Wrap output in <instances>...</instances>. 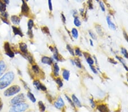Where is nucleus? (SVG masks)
<instances>
[{
	"label": "nucleus",
	"mask_w": 128,
	"mask_h": 112,
	"mask_svg": "<svg viewBox=\"0 0 128 112\" xmlns=\"http://www.w3.org/2000/svg\"><path fill=\"white\" fill-rule=\"evenodd\" d=\"M14 74L12 71H8L0 78V89H4L12 84L14 79Z\"/></svg>",
	"instance_id": "obj_1"
},
{
	"label": "nucleus",
	"mask_w": 128,
	"mask_h": 112,
	"mask_svg": "<svg viewBox=\"0 0 128 112\" xmlns=\"http://www.w3.org/2000/svg\"><path fill=\"white\" fill-rule=\"evenodd\" d=\"M28 105L25 103H18L13 105L10 108L9 112H24L28 109Z\"/></svg>",
	"instance_id": "obj_2"
},
{
	"label": "nucleus",
	"mask_w": 128,
	"mask_h": 112,
	"mask_svg": "<svg viewBox=\"0 0 128 112\" xmlns=\"http://www.w3.org/2000/svg\"><path fill=\"white\" fill-rule=\"evenodd\" d=\"M20 91V87L18 85H14L6 89L4 95L6 97H10L17 94Z\"/></svg>",
	"instance_id": "obj_3"
},
{
	"label": "nucleus",
	"mask_w": 128,
	"mask_h": 112,
	"mask_svg": "<svg viewBox=\"0 0 128 112\" xmlns=\"http://www.w3.org/2000/svg\"><path fill=\"white\" fill-rule=\"evenodd\" d=\"M26 101V97L24 93H20L16 95V96L14 97L13 99L11 100V104L12 105L16 104L18 103H24Z\"/></svg>",
	"instance_id": "obj_4"
},
{
	"label": "nucleus",
	"mask_w": 128,
	"mask_h": 112,
	"mask_svg": "<svg viewBox=\"0 0 128 112\" xmlns=\"http://www.w3.org/2000/svg\"><path fill=\"white\" fill-rule=\"evenodd\" d=\"M33 85H34L35 88L39 91H42L43 92H46L47 91V87L46 85L43 84L38 79H35L33 81Z\"/></svg>",
	"instance_id": "obj_5"
},
{
	"label": "nucleus",
	"mask_w": 128,
	"mask_h": 112,
	"mask_svg": "<svg viewBox=\"0 0 128 112\" xmlns=\"http://www.w3.org/2000/svg\"><path fill=\"white\" fill-rule=\"evenodd\" d=\"M4 48L5 50V54L7 55L8 57L10 58H13L14 57V53L12 50L11 47H10V44L8 42H5L4 43Z\"/></svg>",
	"instance_id": "obj_6"
},
{
	"label": "nucleus",
	"mask_w": 128,
	"mask_h": 112,
	"mask_svg": "<svg viewBox=\"0 0 128 112\" xmlns=\"http://www.w3.org/2000/svg\"><path fill=\"white\" fill-rule=\"evenodd\" d=\"M54 107L56 108V109L62 110L64 107L65 103L63 99L61 96H58L56 99V100L54 101Z\"/></svg>",
	"instance_id": "obj_7"
},
{
	"label": "nucleus",
	"mask_w": 128,
	"mask_h": 112,
	"mask_svg": "<svg viewBox=\"0 0 128 112\" xmlns=\"http://www.w3.org/2000/svg\"><path fill=\"white\" fill-rule=\"evenodd\" d=\"M41 62L43 64L51 66L54 63V60L53 58L50 57L48 56H43L42 58H41Z\"/></svg>",
	"instance_id": "obj_8"
},
{
	"label": "nucleus",
	"mask_w": 128,
	"mask_h": 112,
	"mask_svg": "<svg viewBox=\"0 0 128 112\" xmlns=\"http://www.w3.org/2000/svg\"><path fill=\"white\" fill-rule=\"evenodd\" d=\"M52 53H53L52 58L54 60L57 61V62H60V61H62L63 60L62 57L60 55L58 49V48L56 47V46H54V51Z\"/></svg>",
	"instance_id": "obj_9"
},
{
	"label": "nucleus",
	"mask_w": 128,
	"mask_h": 112,
	"mask_svg": "<svg viewBox=\"0 0 128 112\" xmlns=\"http://www.w3.org/2000/svg\"><path fill=\"white\" fill-rule=\"evenodd\" d=\"M22 5L21 7L22 13L24 15L28 16L30 12L29 7H28V4H27L26 2L24 1V0H22Z\"/></svg>",
	"instance_id": "obj_10"
},
{
	"label": "nucleus",
	"mask_w": 128,
	"mask_h": 112,
	"mask_svg": "<svg viewBox=\"0 0 128 112\" xmlns=\"http://www.w3.org/2000/svg\"><path fill=\"white\" fill-rule=\"evenodd\" d=\"M60 68L58 63H54L52 65V74L55 77V78L59 77L60 75Z\"/></svg>",
	"instance_id": "obj_11"
},
{
	"label": "nucleus",
	"mask_w": 128,
	"mask_h": 112,
	"mask_svg": "<svg viewBox=\"0 0 128 112\" xmlns=\"http://www.w3.org/2000/svg\"><path fill=\"white\" fill-rule=\"evenodd\" d=\"M83 57H84L86 58V62L89 65H94V58L92 57L90 54H88V53L83 52Z\"/></svg>",
	"instance_id": "obj_12"
},
{
	"label": "nucleus",
	"mask_w": 128,
	"mask_h": 112,
	"mask_svg": "<svg viewBox=\"0 0 128 112\" xmlns=\"http://www.w3.org/2000/svg\"><path fill=\"white\" fill-rule=\"evenodd\" d=\"M106 23H107V24H108V27L110 28V30H113V31L116 30V29H117L116 26V24L112 22V19H111V18L110 16H109V15L107 16L106 18Z\"/></svg>",
	"instance_id": "obj_13"
},
{
	"label": "nucleus",
	"mask_w": 128,
	"mask_h": 112,
	"mask_svg": "<svg viewBox=\"0 0 128 112\" xmlns=\"http://www.w3.org/2000/svg\"><path fill=\"white\" fill-rule=\"evenodd\" d=\"M70 75H71L70 71L67 69H63L62 71V76L64 80L68 81L70 78Z\"/></svg>",
	"instance_id": "obj_14"
},
{
	"label": "nucleus",
	"mask_w": 128,
	"mask_h": 112,
	"mask_svg": "<svg viewBox=\"0 0 128 112\" xmlns=\"http://www.w3.org/2000/svg\"><path fill=\"white\" fill-rule=\"evenodd\" d=\"M71 99L73 103H74L76 107L78 108H81L82 107V104L81 102L79 100V99L78 98V97L76 96L75 95L72 94L71 96Z\"/></svg>",
	"instance_id": "obj_15"
},
{
	"label": "nucleus",
	"mask_w": 128,
	"mask_h": 112,
	"mask_svg": "<svg viewBox=\"0 0 128 112\" xmlns=\"http://www.w3.org/2000/svg\"><path fill=\"white\" fill-rule=\"evenodd\" d=\"M71 35L75 40H78L79 37V32L77 28L73 27L71 30Z\"/></svg>",
	"instance_id": "obj_16"
},
{
	"label": "nucleus",
	"mask_w": 128,
	"mask_h": 112,
	"mask_svg": "<svg viewBox=\"0 0 128 112\" xmlns=\"http://www.w3.org/2000/svg\"><path fill=\"white\" fill-rule=\"evenodd\" d=\"M115 58L120 63V64H121L122 65V66L124 67V68L125 69V70L126 71H128V67L126 65V61H125L124 59L122 57L118 56H116Z\"/></svg>",
	"instance_id": "obj_17"
},
{
	"label": "nucleus",
	"mask_w": 128,
	"mask_h": 112,
	"mask_svg": "<svg viewBox=\"0 0 128 112\" xmlns=\"http://www.w3.org/2000/svg\"><path fill=\"white\" fill-rule=\"evenodd\" d=\"M74 52H75V56L76 57L81 58L83 57V52L79 47L76 46L74 48Z\"/></svg>",
	"instance_id": "obj_18"
},
{
	"label": "nucleus",
	"mask_w": 128,
	"mask_h": 112,
	"mask_svg": "<svg viewBox=\"0 0 128 112\" xmlns=\"http://www.w3.org/2000/svg\"><path fill=\"white\" fill-rule=\"evenodd\" d=\"M32 72L36 75H40V73H42V71H41L40 67H39L38 65L36 64H32Z\"/></svg>",
	"instance_id": "obj_19"
},
{
	"label": "nucleus",
	"mask_w": 128,
	"mask_h": 112,
	"mask_svg": "<svg viewBox=\"0 0 128 112\" xmlns=\"http://www.w3.org/2000/svg\"><path fill=\"white\" fill-rule=\"evenodd\" d=\"M19 47L20 49L23 54H25L26 53L28 52V45L26 43L24 42H20L19 44Z\"/></svg>",
	"instance_id": "obj_20"
},
{
	"label": "nucleus",
	"mask_w": 128,
	"mask_h": 112,
	"mask_svg": "<svg viewBox=\"0 0 128 112\" xmlns=\"http://www.w3.org/2000/svg\"><path fill=\"white\" fill-rule=\"evenodd\" d=\"M12 28H13V33L15 35H18L20 36V37H23V32H22L20 28H17L15 27V26H12Z\"/></svg>",
	"instance_id": "obj_21"
},
{
	"label": "nucleus",
	"mask_w": 128,
	"mask_h": 112,
	"mask_svg": "<svg viewBox=\"0 0 128 112\" xmlns=\"http://www.w3.org/2000/svg\"><path fill=\"white\" fill-rule=\"evenodd\" d=\"M6 69V65L4 61H0V76H2Z\"/></svg>",
	"instance_id": "obj_22"
},
{
	"label": "nucleus",
	"mask_w": 128,
	"mask_h": 112,
	"mask_svg": "<svg viewBox=\"0 0 128 112\" xmlns=\"http://www.w3.org/2000/svg\"><path fill=\"white\" fill-rule=\"evenodd\" d=\"M74 26H75L76 28H79L81 27L82 24V22L81 21V20H80V18L78 17H76L74 18Z\"/></svg>",
	"instance_id": "obj_23"
},
{
	"label": "nucleus",
	"mask_w": 128,
	"mask_h": 112,
	"mask_svg": "<svg viewBox=\"0 0 128 112\" xmlns=\"http://www.w3.org/2000/svg\"><path fill=\"white\" fill-rule=\"evenodd\" d=\"M23 56L24 57V58H26L27 60H28L30 64L32 65L34 64V59H33L32 56L31 55V54H30L28 52L26 53L25 54H23Z\"/></svg>",
	"instance_id": "obj_24"
},
{
	"label": "nucleus",
	"mask_w": 128,
	"mask_h": 112,
	"mask_svg": "<svg viewBox=\"0 0 128 112\" xmlns=\"http://www.w3.org/2000/svg\"><path fill=\"white\" fill-rule=\"evenodd\" d=\"M10 19H11V21L13 24H14V25H19L20 23V18L18 17V16L16 15H13L11 17V18H10Z\"/></svg>",
	"instance_id": "obj_25"
},
{
	"label": "nucleus",
	"mask_w": 128,
	"mask_h": 112,
	"mask_svg": "<svg viewBox=\"0 0 128 112\" xmlns=\"http://www.w3.org/2000/svg\"><path fill=\"white\" fill-rule=\"evenodd\" d=\"M97 109H98V111L100 112H109L107 106L104 104H101L98 105V107H97Z\"/></svg>",
	"instance_id": "obj_26"
},
{
	"label": "nucleus",
	"mask_w": 128,
	"mask_h": 112,
	"mask_svg": "<svg viewBox=\"0 0 128 112\" xmlns=\"http://www.w3.org/2000/svg\"><path fill=\"white\" fill-rule=\"evenodd\" d=\"M74 59V61H75V66L77 67L78 69H82V61L80 60V58H78V57H75Z\"/></svg>",
	"instance_id": "obj_27"
},
{
	"label": "nucleus",
	"mask_w": 128,
	"mask_h": 112,
	"mask_svg": "<svg viewBox=\"0 0 128 112\" xmlns=\"http://www.w3.org/2000/svg\"><path fill=\"white\" fill-rule=\"evenodd\" d=\"M66 49L68 52L70 54L72 57H75V52H74V48L70 44H67L66 45Z\"/></svg>",
	"instance_id": "obj_28"
},
{
	"label": "nucleus",
	"mask_w": 128,
	"mask_h": 112,
	"mask_svg": "<svg viewBox=\"0 0 128 112\" xmlns=\"http://www.w3.org/2000/svg\"><path fill=\"white\" fill-rule=\"evenodd\" d=\"M95 29L96 33L98 34L99 36H102L104 35V32H103L102 28L100 25H99V24H96L95 26Z\"/></svg>",
	"instance_id": "obj_29"
},
{
	"label": "nucleus",
	"mask_w": 128,
	"mask_h": 112,
	"mask_svg": "<svg viewBox=\"0 0 128 112\" xmlns=\"http://www.w3.org/2000/svg\"><path fill=\"white\" fill-rule=\"evenodd\" d=\"M27 97L33 103H35L36 101V99L34 95L32 92L31 91H28V93H27Z\"/></svg>",
	"instance_id": "obj_30"
},
{
	"label": "nucleus",
	"mask_w": 128,
	"mask_h": 112,
	"mask_svg": "<svg viewBox=\"0 0 128 112\" xmlns=\"http://www.w3.org/2000/svg\"><path fill=\"white\" fill-rule=\"evenodd\" d=\"M55 82H56V84L58 85V86L59 88H62L63 87V81L62 79L61 78H60V77H56V78H55Z\"/></svg>",
	"instance_id": "obj_31"
},
{
	"label": "nucleus",
	"mask_w": 128,
	"mask_h": 112,
	"mask_svg": "<svg viewBox=\"0 0 128 112\" xmlns=\"http://www.w3.org/2000/svg\"><path fill=\"white\" fill-rule=\"evenodd\" d=\"M120 53L126 59H128V52L126 49L124 47H121L120 49Z\"/></svg>",
	"instance_id": "obj_32"
},
{
	"label": "nucleus",
	"mask_w": 128,
	"mask_h": 112,
	"mask_svg": "<svg viewBox=\"0 0 128 112\" xmlns=\"http://www.w3.org/2000/svg\"><path fill=\"white\" fill-rule=\"evenodd\" d=\"M39 109H40V112H44L46 111V107L44 104V103H43L42 101H40L38 103Z\"/></svg>",
	"instance_id": "obj_33"
},
{
	"label": "nucleus",
	"mask_w": 128,
	"mask_h": 112,
	"mask_svg": "<svg viewBox=\"0 0 128 112\" xmlns=\"http://www.w3.org/2000/svg\"><path fill=\"white\" fill-rule=\"evenodd\" d=\"M88 34L89 36H90V38L92 40H96L98 39V37H97V35L94 33V32L92 30H89L88 31Z\"/></svg>",
	"instance_id": "obj_34"
},
{
	"label": "nucleus",
	"mask_w": 128,
	"mask_h": 112,
	"mask_svg": "<svg viewBox=\"0 0 128 112\" xmlns=\"http://www.w3.org/2000/svg\"><path fill=\"white\" fill-rule=\"evenodd\" d=\"M65 98L66 100H67V101L68 102V103L70 104V105H71L72 107V108L74 109H76V107H75V104H74V103H73V101H72L71 98H70L68 96H67V95H65Z\"/></svg>",
	"instance_id": "obj_35"
},
{
	"label": "nucleus",
	"mask_w": 128,
	"mask_h": 112,
	"mask_svg": "<svg viewBox=\"0 0 128 112\" xmlns=\"http://www.w3.org/2000/svg\"><path fill=\"white\" fill-rule=\"evenodd\" d=\"M34 26V22L32 19H29L28 22V30H32L33 27Z\"/></svg>",
	"instance_id": "obj_36"
},
{
	"label": "nucleus",
	"mask_w": 128,
	"mask_h": 112,
	"mask_svg": "<svg viewBox=\"0 0 128 112\" xmlns=\"http://www.w3.org/2000/svg\"><path fill=\"white\" fill-rule=\"evenodd\" d=\"M6 9V7L5 3L0 1V12L2 13L5 11Z\"/></svg>",
	"instance_id": "obj_37"
},
{
	"label": "nucleus",
	"mask_w": 128,
	"mask_h": 112,
	"mask_svg": "<svg viewBox=\"0 0 128 112\" xmlns=\"http://www.w3.org/2000/svg\"><path fill=\"white\" fill-rule=\"evenodd\" d=\"M89 67H90V70H91L92 72L94 73V74H98V71L97 70L96 67H95L94 65H89Z\"/></svg>",
	"instance_id": "obj_38"
},
{
	"label": "nucleus",
	"mask_w": 128,
	"mask_h": 112,
	"mask_svg": "<svg viewBox=\"0 0 128 112\" xmlns=\"http://www.w3.org/2000/svg\"><path fill=\"white\" fill-rule=\"evenodd\" d=\"M8 16H9V15H8L7 12L4 11V12H2V13H1V15H0V17H1L2 20V19H7L8 20Z\"/></svg>",
	"instance_id": "obj_39"
},
{
	"label": "nucleus",
	"mask_w": 128,
	"mask_h": 112,
	"mask_svg": "<svg viewBox=\"0 0 128 112\" xmlns=\"http://www.w3.org/2000/svg\"><path fill=\"white\" fill-rule=\"evenodd\" d=\"M99 2V6H100V8L102 12H105V6L104 2L102 1H100L98 2Z\"/></svg>",
	"instance_id": "obj_40"
},
{
	"label": "nucleus",
	"mask_w": 128,
	"mask_h": 112,
	"mask_svg": "<svg viewBox=\"0 0 128 112\" xmlns=\"http://www.w3.org/2000/svg\"><path fill=\"white\" fill-rule=\"evenodd\" d=\"M90 106H91L92 108H94L96 107V103H95V101L94 100V99L90 98Z\"/></svg>",
	"instance_id": "obj_41"
},
{
	"label": "nucleus",
	"mask_w": 128,
	"mask_h": 112,
	"mask_svg": "<svg viewBox=\"0 0 128 112\" xmlns=\"http://www.w3.org/2000/svg\"><path fill=\"white\" fill-rule=\"evenodd\" d=\"M42 31L43 33L50 35V31L49 29L47 27H43L42 28Z\"/></svg>",
	"instance_id": "obj_42"
},
{
	"label": "nucleus",
	"mask_w": 128,
	"mask_h": 112,
	"mask_svg": "<svg viewBox=\"0 0 128 112\" xmlns=\"http://www.w3.org/2000/svg\"><path fill=\"white\" fill-rule=\"evenodd\" d=\"M21 81L22 82V84L24 85V88H25L26 89H27V90H28V91H30V87H28V84H27V83H26V82H24V80H22V79L21 80Z\"/></svg>",
	"instance_id": "obj_43"
},
{
	"label": "nucleus",
	"mask_w": 128,
	"mask_h": 112,
	"mask_svg": "<svg viewBox=\"0 0 128 112\" xmlns=\"http://www.w3.org/2000/svg\"><path fill=\"white\" fill-rule=\"evenodd\" d=\"M48 8L50 11H52L53 10L52 4V1L51 0H48Z\"/></svg>",
	"instance_id": "obj_44"
},
{
	"label": "nucleus",
	"mask_w": 128,
	"mask_h": 112,
	"mask_svg": "<svg viewBox=\"0 0 128 112\" xmlns=\"http://www.w3.org/2000/svg\"><path fill=\"white\" fill-rule=\"evenodd\" d=\"M88 7L90 9H93V3L92 0H88Z\"/></svg>",
	"instance_id": "obj_45"
},
{
	"label": "nucleus",
	"mask_w": 128,
	"mask_h": 112,
	"mask_svg": "<svg viewBox=\"0 0 128 112\" xmlns=\"http://www.w3.org/2000/svg\"><path fill=\"white\" fill-rule=\"evenodd\" d=\"M27 35L30 38H32L33 37V32L32 30H28V31L27 32Z\"/></svg>",
	"instance_id": "obj_46"
},
{
	"label": "nucleus",
	"mask_w": 128,
	"mask_h": 112,
	"mask_svg": "<svg viewBox=\"0 0 128 112\" xmlns=\"http://www.w3.org/2000/svg\"><path fill=\"white\" fill-rule=\"evenodd\" d=\"M108 61L110 63H111L112 64H114V65H117V61H115L113 58H108Z\"/></svg>",
	"instance_id": "obj_47"
},
{
	"label": "nucleus",
	"mask_w": 128,
	"mask_h": 112,
	"mask_svg": "<svg viewBox=\"0 0 128 112\" xmlns=\"http://www.w3.org/2000/svg\"><path fill=\"white\" fill-rule=\"evenodd\" d=\"M72 17H73L74 18H75L76 17H78V12L77 10H72Z\"/></svg>",
	"instance_id": "obj_48"
},
{
	"label": "nucleus",
	"mask_w": 128,
	"mask_h": 112,
	"mask_svg": "<svg viewBox=\"0 0 128 112\" xmlns=\"http://www.w3.org/2000/svg\"><path fill=\"white\" fill-rule=\"evenodd\" d=\"M123 35H124V37L126 41L128 42V35L126 32L125 31H124V30L123 31Z\"/></svg>",
	"instance_id": "obj_49"
},
{
	"label": "nucleus",
	"mask_w": 128,
	"mask_h": 112,
	"mask_svg": "<svg viewBox=\"0 0 128 112\" xmlns=\"http://www.w3.org/2000/svg\"><path fill=\"white\" fill-rule=\"evenodd\" d=\"M61 18H62V22L64 24H66V18L65 17V15H64V14L62 13L61 14Z\"/></svg>",
	"instance_id": "obj_50"
},
{
	"label": "nucleus",
	"mask_w": 128,
	"mask_h": 112,
	"mask_svg": "<svg viewBox=\"0 0 128 112\" xmlns=\"http://www.w3.org/2000/svg\"><path fill=\"white\" fill-rule=\"evenodd\" d=\"M93 58H94V64L96 65L97 67H99L98 59H97V58L96 57V56H93Z\"/></svg>",
	"instance_id": "obj_51"
},
{
	"label": "nucleus",
	"mask_w": 128,
	"mask_h": 112,
	"mask_svg": "<svg viewBox=\"0 0 128 112\" xmlns=\"http://www.w3.org/2000/svg\"><path fill=\"white\" fill-rule=\"evenodd\" d=\"M3 106H4V104H3V101L2 100L0 97V111H1V110L3 108Z\"/></svg>",
	"instance_id": "obj_52"
},
{
	"label": "nucleus",
	"mask_w": 128,
	"mask_h": 112,
	"mask_svg": "<svg viewBox=\"0 0 128 112\" xmlns=\"http://www.w3.org/2000/svg\"><path fill=\"white\" fill-rule=\"evenodd\" d=\"M70 62H71V65L72 66H75V61H74V58H71L70 59Z\"/></svg>",
	"instance_id": "obj_53"
},
{
	"label": "nucleus",
	"mask_w": 128,
	"mask_h": 112,
	"mask_svg": "<svg viewBox=\"0 0 128 112\" xmlns=\"http://www.w3.org/2000/svg\"><path fill=\"white\" fill-rule=\"evenodd\" d=\"M89 41H90V46H94V41H93V40H92L91 38H90V40H89Z\"/></svg>",
	"instance_id": "obj_54"
},
{
	"label": "nucleus",
	"mask_w": 128,
	"mask_h": 112,
	"mask_svg": "<svg viewBox=\"0 0 128 112\" xmlns=\"http://www.w3.org/2000/svg\"><path fill=\"white\" fill-rule=\"evenodd\" d=\"M80 14H81L82 16L84 15V9L82 8V9H80Z\"/></svg>",
	"instance_id": "obj_55"
},
{
	"label": "nucleus",
	"mask_w": 128,
	"mask_h": 112,
	"mask_svg": "<svg viewBox=\"0 0 128 112\" xmlns=\"http://www.w3.org/2000/svg\"><path fill=\"white\" fill-rule=\"evenodd\" d=\"M49 49H50V50L51 51V52H53V51H54V47H52V46H49Z\"/></svg>",
	"instance_id": "obj_56"
},
{
	"label": "nucleus",
	"mask_w": 128,
	"mask_h": 112,
	"mask_svg": "<svg viewBox=\"0 0 128 112\" xmlns=\"http://www.w3.org/2000/svg\"><path fill=\"white\" fill-rule=\"evenodd\" d=\"M4 3L6 4H9V0H3Z\"/></svg>",
	"instance_id": "obj_57"
},
{
	"label": "nucleus",
	"mask_w": 128,
	"mask_h": 112,
	"mask_svg": "<svg viewBox=\"0 0 128 112\" xmlns=\"http://www.w3.org/2000/svg\"><path fill=\"white\" fill-rule=\"evenodd\" d=\"M18 74H20V75H22V73H21V72H20V70H18Z\"/></svg>",
	"instance_id": "obj_58"
},
{
	"label": "nucleus",
	"mask_w": 128,
	"mask_h": 112,
	"mask_svg": "<svg viewBox=\"0 0 128 112\" xmlns=\"http://www.w3.org/2000/svg\"><path fill=\"white\" fill-rule=\"evenodd\" d=\"M95 1H96V2H98L100 1V0H95Z\"/></svg>",
	"instance_id": "obj_59"
},
{
	"label": "nucleus",
	"mask_w": 128,
	"mask_h": 112,
	"mask_svg": "<svg viewBox=\"0 0 128 112\" xmlns=\"http://www.w3.org/2000/svg\"><path fill=\"white\" fill-rule=\"evenodd\" d=\"M26 1V2H28V0H25Z\"/></svg>",
	"instance_id": "obj_60"
},
{
	"label": "nucleus",
	"mask_w": 128,
	"mask_h": 112,
	"mask_svg": "<svg viewBox=\"0 0 128 112\" xmlns=\"http://www.w3.org/2000/svg\"><path fill=\"white\" fill-rule=\"evenodd\" d=\"M127 81H128V79H127Z\"/></svg>",
	"instance_id": "obj_61"
},
{
	"label": "nucleus",
	"mask_w": 128,
	"mask_h": 112,
	"mask_svg": "<svg viewBox=\"0 0 128 112\" xmlns=\"http://www.w3.org/2000/svg\"></svg>",
	"instance_id": "obj_62"
},
{
	"label": "nucleus",
	"mask_w": 128,
	"mask_h": 112,
	"mask_svg": "<svg viewBox=\"0 0 128 112\" xmlns=\"http://www.w3.org/2000/svg\"></svg>",
	"instance_id": "obj_63"
}]
</instances>
